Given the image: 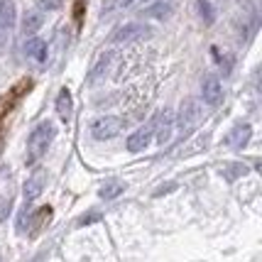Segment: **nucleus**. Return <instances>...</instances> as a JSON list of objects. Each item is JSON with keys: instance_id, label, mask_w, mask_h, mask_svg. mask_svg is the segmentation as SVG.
Masks as SVG:
<instances>
[{"instance_id": "f257e3e1", "label": "nucleus", "mask_w": 262, "mask_h": 262, "mask_svg": "<svg viewBox=\"0 0 262 262\" xmlns=\"http://www.w3.org/2000/svg\"><path fill=\"white\" fill-rule=\"evenodd\" d=\"M54 135H57V127H54V123H49V120H45V123H39V125L34 127L32 133H30V140H27V164H34L45 155L47 147L52 145Z\"/></svg>"}, {"instance_id": "f03ea898", "label": "nucleus", "mask_w": 262, "mask_h": 262, "mask_svg": "<svg viewBox=\"0 0 262 262\" xmlns=\"http://www.w3.org/2000/svg\"><path fill=\"white\" fill-rule=\"evenodd\" d=\"M123 118H118V115H103V118H96L91 123V135L96 140H111V137L120 135V130H123Z\"/></svg>"}, {"instance_id": "7ed1b4c3", "label": "nucleus", "mask_w": 262, "mask_h": 262, "mask_svg": "<svg viewBox=\"0 0 262 262\" xmlns=\"http://www.w3.org/2000/svg\"><path fill=\"white\" fill-rule=\"evenodd\" d=\"M152 30L147 25H140V23H130L118 27L113 34H111V45H130V42H137V39H145L149 37Z\"/></svg>"}, {"instance_id": "20e7f679", "label": "nucleus", "mask_w": 262, "mask_h": 262, "mask_svg": "<svg viewBox=\"0 0 262 262\" xmlns=\"http://www.w3.org/2000/svg\"><path fill=\"white\" fill-rule=\"evenodd\" d=\"M201 103L196 101V98H186L182 103V108H179V118H177V125L182 127V130H191V127L201 120Z\"/></svg>"}, {"instance_id": "39448f33", "label": "nucleus", "mask_w": 262, "mask_h": 262, "mask_svg": "<svg viewBox=\"0 0 262 262\" xmlns=\"http://www.w3.org/2000/svg\"><path fill=\"white\" fill-rule=\"evenodd\" d=\"M201 98L208 105H218L221 98H223V86L218 81L216 74H206L204 81H201Z\"/></svg>"}, {"instance_id": "423d86ee", "label": "nucleus", "mask_w": 262, "mask_h": 262, "mask_svg": "<svg viewBox=\"0 0 262 262\" xmlns=\"http://www.w3.org/2000/svg\"><path fill=\"white\" fill-rule=\"evenodd\" d=\"M12 27H15V3L12 0H0V52H3L5 39H8Z\"/></svg>"}, {"instance_id": "0eeeda50", "label": "nucleus", "mask_w": 262, "mask_h": 262, "mask_svg": "<svg viewBox=\"0 0 262 262\" xmlns=\"http://www.w3.org/2000/svg\"><path fill=\"white\" fill-rule=\"evenodd\" d=\"M171 127H174V113H171V111H162V113L152 120V130H155V137H157L160 145L169 142Z\"/></svg>"}, {"instance_id": "6e6552de", "label": "nucleus", "mask_w": 262, "mask_h": 262, "mask_svg": "<svg viewBox=\"0 0 262 262\" xmlns=\"http://www.w3.org/2000/svg\"><path fill=\"white\" fill-rule=\"evenodd\" d=\"M152 137H155L152 123H149V125H145V127H137L135 133L127 137V149H130V152H142V149L152 142Z\"/></svg>"}, {"instance_id": "1a4fd4ad", "label": "nucleus", "mask_w": 262, "mask_h": 262, "mask_svg": "<svg viewBox=\"0 0 262 262\" xmlns=\"http://www.w3.org/2000/svg\"><path fill=\"white\" fill-rule=\"evenodd\" d=\"M45 184H47V171L45 169H37L32 177L25 182V201H27V204H30V201H34L37 196L42 194Z\"/></svg>"}, {"instance_id": "9d476101", "label": "nucleus", "mask_w": 262, "mask_h": 262, "mask_svg": "<svg viewBox=\"0 0 262 262\" xmlns=\"http://www.w3.org/2000/svg\"><path fill=\"white\" fill-rule=\"evenodd\" d=\"M250 135H252V127L248 125V123H240V125H235L233 130L228 133V137H226V142H228L230 147H245L248 142H250Z\"/></svg>"}, {"instance_id": "9b49d317", "label": "nucleus", "mask_w": 262, "mask_h": 262, "mask_svg": "<svg viewBox=\"0 0 262 262\" xmlns=\"http://www.w3.org/2000/svg\"><path fill=\"white\" fill-rule=\"evenodd\" d=\"M25 54L30 59H34L37 64H45L47 61V45L45 39H39V37H30L27 42H25Z\"/></svg>"}, {"instance_id": "f8f14e48", "label": "nucleus", "mask_w": 262, "mask_h": 262, "mask_svg": "<svg viewBox=\"0 0 262 262\" xmlns=\"http://www.w3.org/2000/svg\"><path fill=\"white\" fill-rule=\"evenodd\" d=\"M57 113L59 118L67 123V120H71V113H74V105H71V93L67 91V89H61L57 96Z\"/></svg>"}, {"instance_id": "ddd939ff", "label": "nucleus", "mask_w": 262, "mask_h": 262, "mask_svg": "<svg viewBox=\"0 0 262 262\" xmlns=\"http://www.w3.org/2000/svg\"><path fill=\"white\" fill-rule=\"evenodd\" d=\"M45 25V17H42V12H37V10H30V12H25V17H23V32L25 34H34L39 27Z\"/></svg>"}, {"instance_id": "4468645a", "label": "nucleus", "mask_w": 262, "mask_h": 262, "mask_svg": "<svg viewBox=\"0 0 262 262\" xmlns=\"http://www.w3.org/2000/svg\"><path fill=\"white\" fill-rule=\"evenodd\" d=\"M111 59H113V54H111V52L101 54V59L96 61V67H93L91 74H89V83H98V81L103 79V74L108 71V64H111Z\"/></svg>"}, {"instance_id": "2eb2a0df", "label": "nucleus", "mask_w": 262, "mask_h": 262, "mask_svg": "<svg viewBox=\"0 0 262 262\" xmlns=\"http://www.w3.org/2000/svg\"><path fill=\"white\" fill-rule=\"evenodd\" d=\"M123 191H125V184L118 182V179H111V182H105L101 186L98 196H101V199H105V201H111V199H115V196H120Z\"/></svg>"}, {"instance_id": "dca6fc26", "label": "nucleus", "mask_w": 262, "mask_h": 262, "mask_svg": "<svg viewBox=\"0 0 262 262\" xmlns=\"http://www.w3.org/2000/svg\"><path fill=\"white\" fill-rule=\"evenodd\" d=\"M169 12H171V3L160 0V3H155V5L145 8V10H142V15H147V17H167Z\"/></svg>"}, {"instance_id": "f3484780", "label": "nucleus", "mask_w": 262, "mask_h": 262, "mask_svg": "<svg viewBox=\"0 0 262 262\" xmlns=\"http://www.w3.org/2000/svg\"><path fill=\"white\" fill-rule=\"evenodd\" d=\"M245 171H248V167H245V164H240V162H233V164H226V167H223V177H226L228 182H233V179L243 177Z\"/></svg>"}, {"instance_id": "a211bd4d", "label": "nucleus", "mask_w": 262, "mask_h": 262, "mask_svg": "<svg viewBox=\"0 0 262 262\" xmlns=\"http://www.w3.org/2000/svg\"><path fill=\"white\" fill-rule=\"evenodd\" d=\"M199 12H201V17L206 20V25L213 23V10H211V3L208 0H199Z\"/></svg>"}, {"instance_id": "6ab92c4d", "label": "nucleus", "mask_w": 262, "mask_h": 262, "mask_svg": "<svg viewBox=\"0 0 262 262\" xmlns=\"http://www.w3.org/2000/svg\"><path fill=\"white\" fill-rule=\"evenodd\" d=\"M34 3H37V8H39V10L52 12V10H59L64 0H34Z\"/></svg>"}, {"instance_id": "aec40b11", "label": "nucleus", "mask_w": 262, "mask_h": 262, "mask_svg": "<svg viewBox=\"0 0 262 262\" xmlns=\"http://www.w3.org/2000/svg\"><path fill=\"white\" fill-rule=\"evenodd\" d=\"M98 213H93V216H83V218H79V226H86V223H93V221H98Z\"/></svg>"}, {"instance_id": "412c9836", "label": "nucleus", "mask_w": 262, "mask_h": 262, "mask_svg": "<svg viewBox=\"0 0 262 262\" xmlns=\"http://www.w3.org/2000/svg\"><path fill=\"white\" fill-rule=\"evenodd\" d=\"M174 186H177V184H167V186H160V189H157V191H155V196L169 194V191H171V189H174Z\"/></svg>"}, {"instance_id": "4be33fe9", "label": "nucleus", "mask_w": 262, "mask_h": 262, "mask_svg": "<svg viewBox=\"0 0 262 262\" xmlns=\"http://www.w3.org/2000/svg\"><path fill=\"white\" fill-rule=\"evenodd\" d=\"M8 213H10V201H8V204H3V206H0V223L5 221V216H8Z\"/></svg>"}]
</instances>
